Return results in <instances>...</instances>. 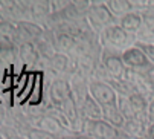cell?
<instances>
[{"label": "cell", "instance_id": "1", "mask_svg": "<svg viewBox=\"0 0 154 139\" xmlns=\"http://www.w3.org/2000/svg\"><path fill=\"white\" fill-rule=\"evenodd\" d=\"M99 43H101V46H102L104 49L122 54L128 48L134 46L136 37L128 34V32H125L119 25H113V26L105 28L99 34Z\"/></svg>", "mask_w": 154, "mask_h": 139}, {"label": "cell", "instance_id": "2", "mask_svg": "<svg viewBox=\"0 0 154 139\" xmlns=\"http://www.w3.org/2000/svg\"><path fill=\"white\" fill-rule=\"evenodd\" d=\"M85 17H87V21H89L90 28L98 35L108 26L119 25V18L110 12L105 2H99V0H90V8H89V12H87Z\"/></svg>", "mask_w": 154, "mask_h": 139}, {"label": "cell", "instance_id": "3", "mask_svg": "<svg viewBox=\"0 0 154 139\" xmlns=\"http://www.w3.org/2000/svg\"><path fill=\"white\" fill-rule=\"evenodd\" d=\"M82 133L87 134L90 139H118L124 134L122 130L110 125L104 119H96V121L85 119Z\"/></svg>", "mask_w": 154, "mask_h": 139}, {"label": "cell", "instance_id": "4", "mask_svg": "<svg viewBox=\"0 0 154 139\" xmlns=\"http://www.w3.org/2000/svg\"><path fill=\"white\" fill-rule=\"evenodd\" d=\"M89 93L101 107L107 106V104H116L118 103V93L107 81L90 80L89 81Z\"/></svg>", "mask_w": 154, "mask_h": 139}, {"label": "cell", "instance_id": "5", "mask_svg": "<svg viewBox=\"0 0 154 139\" xmlns=\"http://www.w3.org/2000/svg\"><path fill=\"white\" fill-rule=\"evenodd\" d=\"M49 103L61 109V106L72 96V89H70V83L67 77H58L54 78L51 86H49Z\"/></svg>", "mask_w": 154, "mask_h": 139}, {"label": "cell", "instance_id": "6", "mask_svg": "<svg viewBox=\"0 0 154 139\" xmlns=\"http://www.w3.org/2000/svg\"><path fill=\"white\" fill-rule=\"evenodd\" d=\"M122 54H118V52H112L108 49H104L102 51V55H101V66L105 71V74L108 75L110 80H121L127 71V67L122 61Z\"/></svg>", "mask_w": 154, "mask_h": 139}, {"label": "cell", "instance_id": "7", "mask_svg": "<svg viewBox=\"0 0 154 139\" xmlns=\"http://www.w3.org/2000/svg\"><path fill=\"white\" fill-rule=\"evenodd\" d=\"M17 25V38H15V44L20 46L23 43H34L45 31V28L37 25V23L28 20V21H18Z\"/></svg>", "mask_w": 154, "mask_h": 139}, {"label": "cell", "instance_id": "8", "mask_svg": "<svg viewBox=\"0 0 154 139\" xmlns=\"http://www.w3.org/2000/svg\"><path fill=\"white\" fill-rule=\"evenodd\" d=\"M122 61L125 64L127 69H133V71H142V69H148L152 64L148 61V58L145 57V54L137 48V46H131L127 51L122 52Z\"/></svg>", "mask_w": 154, "mask_h": 139}, {"label": "cell", "instance_id": "9", "mask_svg": "<svg viewBox=\"0 0 154 139\" xmlns=\"http://www.w3.org/2000/svg\"><path fill=\"white\" fill-rule=\"evenodd\" d=\"M34 43L37 46L38 54H40L43 61H49L57 54V49H55V32L52 29H49V28H45L43 34Z\"/></svg>", "mask_w": 154, "mask_h": 139}, {"label": "cell", "instance_id": "10", "mask_svg": "<svg viewBox=\"0 0 154 139\" xmlns=\"http://www.w3.org/2000/svg\"><path fill=\"white\" fill-rule=\"evenodd\" d=\"M48 67L51 69V72L55 74V78L58 77H70V74L73 72V60L70 55L66 54H55L49 61H46Z\"/></svg>", "mask_w": 154, "mask_h": 139}, {"label": "cell", "instance_id": "11", "mask_svg": "<svg viewBox=\"0 0 154 139\" xmlns=\"http://www.w3.org/2000/svg\"><path fill=\"white\" fill-rule=\"evenodd\" d=\"M51 14V0H31V20L34 23L46 28Z\"/></svg>", "mask_w": 154, "mask_h": 139}, {"label": "cell", "instance_id": "12", "mask_svg": "<svg viewBox=\"0 0 154 139\" xmlns=\"http://www.w3.org/2000/svg\"><path fill=\"white\" fill-rule=\"evenodd\" d=\"M136 43L154 44V8L142 14V26L136 34Z\"/></svg>", "mask_w": 154, "mask_h": 139}, {"label": "cell", "instance_id": "13", "mask_svg": "<svg viewBox=\"0 0 154 139\" xmlns=\"http://www.w3.org/2000/svg\"><path fill=\"white\" fill-rule=\"evenodd\" d=\"M89 81L85 77L73 72L69 77V83H70V89H72V95L75 98V101L81 106L84 103V100L89 96Z\"/></svg>", "mask_w": 154, "mask_h": 139}, {"label": "cell", "instance_id": "14", "mask_svg": "<svg viewBox=\"0 0 154 139\" xmlns=\"http://www.w3.org/2000/svg\"><path fill=\"white\" fill-rule=\"evenodd\" d=\"M18 60L26 67H34L41 61L35 43H23L18 46Z\"/></svg>", "mask_w": 154, "mask_h": 139}, {"label": "cell", "instance_id": "15", "mask_svg": "<svg viewBox=\"0 0 154 139\" xmlns=\"http://www.w3.org/2000/svg\"><path fill=\"white\" fill-rule=\"evenodd\" d=\"M102 119L119 130H122V127L125 125V118L122 116V113L119 112L116 104L102 106Z\"/></svg>", "mask_w": 154, "mask_h": 139}, {"label": "cell", "instance_id": "16", "mask_svg": "<svg viewBox=\"0 0 154 139\" xmlns=\"http://www.w3.org/2000/svg\"><path fill=\"white\" fill-rule=\"evenodd\" d=\"M119 26H121L125 32H128V34H131V35L136 37L137 31H139L140 26H142V14H140V12H136V11L125 14L124 17L119 18Z\"/></svg>", "mask_w": 154, "mask_h": 139}, {"label": "cell", "instance_id": "17", "mask_svg": "<svg viewBox=\"0 0 154 139\" xmlns=\"http://www.w3.org/2000/svg\"><path fill=\"white\" fill-rule=\"evenodd\" d=\"M122 131L130 136L131 139H148V125L142 124L137 119L125 121V125L122 127Z\"/></svg>", "mask_w": 154, "mask_h": 139}, {"label": "cell", "instance_id": "18", "mask_svg": "<svg viewBox=\"0 0 154 139\" xmlns=\"http://www.w3.org/2000/svg\"><path fill=\"white\" fill-rule=\"evenodd\" d=\"M79 109H81V113L85 119H92V121L102 119V107L90 96V93L84 100V103L79 106Z\"/></svg>", "mask_w": 154, "mask_h": 139}, {"label": "cell", "instance_id": "19", "mask_svg": "<svg viewBox=\"0 0 154 139\" xmlns=\"http://www.w3.org/2000/svg\"><path fill=\"white\" fill-rule=\"evenodd\" d=\"M18 60V46L14 43L0 41V64L12 66Z\"/></svg>", "mask_w": 154, "mask_h": 139}, {"label": "cell", "instance_id": "20", "mask_svg": "<svg viewBox=\"0 0 154 139\" xmlns=\"http://www.w3.org/2000/svg\"><path fill=\"white\" fill-rule=\"evenodd\" d=\"M76 46V40L70 34H60L55 32V49L58 54L70 55Z\"/></svg>", "mask_w": 154, "mask_h": 139}, {"label": "cell", "instance_id": "21", "mask_svg": "<svg viewBox=\"0 0 154 139\" xmlns=\"http://www.w3.org/2000/svg\"><path fill=\"white\" fill-rule=\"evenodd\" d=\"M107 83L115 89L118 96L128 98V96H131L133 93H136V92H137V89H136V86L133 83H130V81H127L124 78H121V80H108Z\"/></svg>", "mask_w": 154, "mask_h": 139}, {"label": "cell", "instance_id": "22", "mask_svg": "<svg viewBox=\"0 0 154 139\" xmlns=\"http://www.w3.org/2000/svg\"><path fill=\"white\" fill-rule=\"evenodd\" d=\"M105 5L110 9L115 17L121 18L128 12H133V6H131L130 0H105Z\"/></svg>", "mask_w": 154, "mask_h": 139}, {"label": "cell", "instance_id": "23", "mask_svg": "<svg viewBox=\"0 0 154 139\" xmlns=\"http://www.w3.org/2000/svg\"><path fill=\"white\" fill-rule=\"evenodd\" d=\"M17 38V25L9 20H0V41L14 43Z\"/></svg>", "mask_w": 154, "mask_h": 139}, {"label": "cell", "instance_id": "24", "mask_svg": "<svg viewBox=\"0 0 154 139\" xmlns=\"http://www.w3.org/2000/svg\"><path fill=\"white\" fill-rule=\"evenodd\" d=\"M128 101L131 104V107H133V112L134 115L137 116V115H143V113H148V107H149V101L142 95L139 93V92H136V93H133L131 96H128Z\"/></svg>", "mask_w": 154, "mask_h": 139}, {"label": "cell", "instance_id": "25", "mask_svg": "<svg viewBox=\"0 0 154 139\" xmlns=\"http://www.w3.org/2000/svg\"><path fill=\"white\" fill-rule=\"evenodd\" d=\"M119 112L122 113V116L125 118V121H130V119H134L136 118V115L133 112V107H131L128 98L125 96H118V103H116Z\"/></svg>", "mask_w": 154, "mask_h": 139}, {"label": "cell", "instance_id": "26", "mask_svg": "<svg viewBox=\"0 0 154 139\" xmlns=\"http://www.w3.org/2000/svg\"><path fill=\"white\" fill-rule=\"evenodd\" d=\"M134 44L145 54V57L148 58V61L154 66V44H143V43H134Z\"/></svg>", "mask_w": 154, "mask_h": 139}, {"label": "cell", "instance_id": "27", "mask_svg": "<svg viewBox=\"0 0 154 139\" xmlns=\"http://www.w3.org/2000/svg\"><path fill=\"white\" fill-rule=\"evenodd\" d=\"M73 6L76 8L78 14L81 17H85L90 8V0H73Z\"/></svg>", "mask_w": 154, "mask_h": 139}, {"label": "cell", "instance_id": "28", "mask_svg": "<svg viewBox=\"0 0 154 139\" xmlns=\"http://www.w3.org/2000/svg\"><path fill=\"white\" fill-rule=\"evenodd\" d=\"M0 131H2V134L5 136V139H26L21 134H18L12 127H0Z\"/></svg>", "mask_w": 154, "mask_h": 139}, {"label": "cell", "instance_id": "29", "mask_svg": "<svg viewBox=\"0 0 154 139\" xmlns=\"http://www.w3.org/2000/svg\"><path fill=\"white\" fill-rule=\"evenodd\" d=\"M57 139H90V137L87 134H84V133H73V131H70V133H64V134L57 136Z\"/></svg>", "mask_w": 154, "mask_h": 139}, {"label": "cell", "instance_id": "30", "mask_svg": "<svg viewBox=\"0 0 154 139\" xmlns=\"http://www.w3.org/2000/svg\"><path fill=\"white\" fill-rule=\"evenodd\" d=\"M8 119V109L3 106V104H0V127H2Z\"/></svg>", "mask_w": 154, "mask_h": 139}, {"label": "cell", "instance_id": "31", "mask_svg": "<svg viewBox=\"0 0 154 139\" xmlns=\"http://www.w3.org/2000/svg\"><path fill=\"white\" fill-rule=\"evenodd\" d=\"M148 115H149V122L152 124V122H154V100L149 103V107H148Z\"/></svg>", "mask_w": 154, "mask_h": 139}, {"label": "cell", "instance_id": "32", "mask_svg": "<svg viewBox=\"0 0 154 139\" xmlns=\"http://www.w3.org/2000/svg\"><path fill=\"white\" fill-rule=\"evenodd\" d=\"M148 139H154V122L148 127Z\"/></svg>", "mask_w": 154, "mask_h": 139}, {"label": "cell", "instance_id": "33", "mask_svg": "<svg viewBox=\"0 0 154 139\" xmlns=\"http://www.w3.org/2000/svg\"><path fill=\"white\" fill-rule=\"evenodd\" d=\"M0 139H5V136L2 134V131H0Z\"/></svg>", "mask_w": 154, "mask_h": 139}]
</instances>
